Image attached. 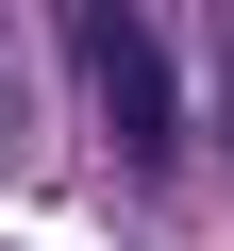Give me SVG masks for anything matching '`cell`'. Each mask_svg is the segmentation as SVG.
I'll use <instances>...</instances> for the list:
<instances>
[{"instance_id":"obj_1","label":"cell","mask_w":234,"mask_h":251,"mask_svg":"<svg viewBox=\"0 0 234 251\" xmlns=\"http://www.w3.org/2000/svg\"><path fill=\"white\" fill-rule=\"evenodd\" d=\"M67 50H84V100H100V134L134 151V168H167V151H184V84H167L151 17H134V0H67Z\"/></svg>"},{"instance_id":"obj_2","label":"cell","mask_w":234,"mask_h":251,"mask_svg":"<svg viewBox=\"0 0 234 251\" xmlns=\"http://www.w3.org/2000/svg\"><path fill=\"white\" fill-rule=\"evenodd\" d=\"M217 100H234V84H217Z\"/></svg>"}]
</instances>
